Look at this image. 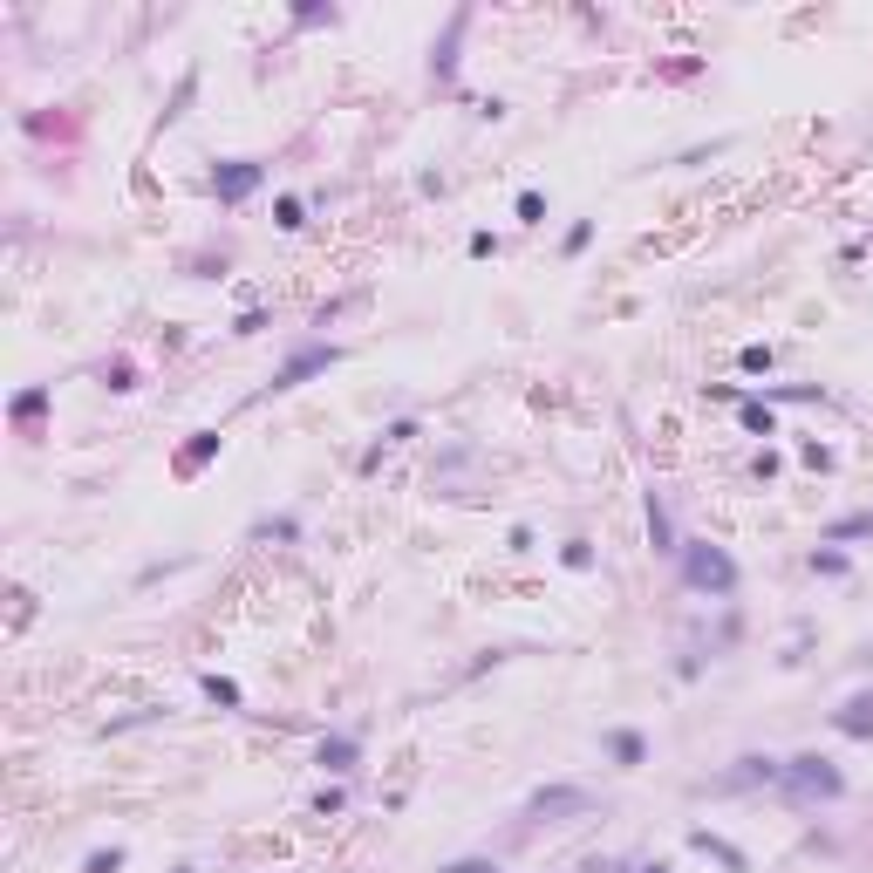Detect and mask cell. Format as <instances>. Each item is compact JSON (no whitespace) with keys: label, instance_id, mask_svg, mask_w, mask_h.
<instances>
[{"label":"cell","instance_id":"cell-1","mask_svg":"<svg viewBox=\"0 0 873 873\" xmlns=\"http://www.w3.org/2000/svg\"><path fill=\"white\" fill-rule=\"evenodd\" d=\"M778 785H785V798H792V805H826V798L846 792L839 764H833V758H819V751H805V758H785Z\"/></svg>","mask_w":873,"mask_h":873},{"label":"cell","instance_id":"cell-2","mask_svg":"<svg viewBox=\"0 0 873 873\" xmlns=\"http://www.w3.org/2000/svg\"><path fill=\"white\" fill-rule=\"evenodd\" d=\"M683 580L696 594H730V587H737V560H730L723 546H710V539H689L683 546Z\"/></svg>","mask_w":873,"mask_h":873},{"label":"cell","instance_id":"cell-3","mask_svg":"<svg viewBox=\"0 0 873 873\" xmlns=\"http://www.w3.org/2000/svg\"><path fill=\"white\" fill-rule=\"evenodd\" d=\"M587 812H594V792H587V785H546V792H532V819L567 826V819H587Z\"/></svg>","mask_w":873,"mask_h":873},{"label":"cell","instance_id":"cell-4","mask_svg":"<svg viewBox=\"0 0 873 873\" xmlns=\"http://www.w3.org/2000/svg\"><path fill=\"white\" fill-rule=\"evenodd\" d=\"M266 178V164H253V157H232V164H219L212 171V191H219V205H239V198H253Z\"/></svg>","mask_w":873,"mask_h":873},{"label":"cell","instance_id":"cell-5","mask_svg":"<svg viewBox=\"0 0 873 873\" xmlns=\"http://www.w3.org/2000/svg\"><path fill=\"white\" fill-rule=\"evenodd\" d=\"M833 730H846V737H873V689H860V696H846L833 710Z\"/></svg>","mask_w":873,"mask_h":873},{"label":"cell","instance_id":"cell-6","mask_svg":"<svg viewBox=\"0 0 873 873\" xmlns=\"http://www.w3.org/2000/svg\"><path fill=\"white\" fill-rule=\"evenodd\" d=\"M328 362H335V348H301V355H294V362H287V369L273 376V389H301V382H307V376H321Z\"/></svg>","mask_w":873,"mask_h":873},{"label":"cell","instance_id":"cell-7","mask_svg":"<svg viewBox=\"0 0 873 873\" xmlns=\"http://www.w3.org/2000/svg\"><path fill=\"white\" fill-rule=\"evenodd\" d=\"M689 846H696V853H710V860H723L730 873H751V860H744V853H737L730 839H717L710 826H696V833H689Z\"/></svg>","mask_w":873,"mask_h":873},{"label":"cell","instance_id":"cell-8","mask_svg":"<svg viewBox=\"0 0 873 873\" xmlns=\"http://www.w3.org/2000/svg\"><path fill=\"white\" fill-rule=\"evenodd\" d=\"M648 546H655V553H683V546H676V526H669V505L655 492H648Z\"/></svg>","mask_w":873,"mask_h":873},{"label":"cell","instance_id":"cell-9","mask_svg":"<svg viewBox=\"0 0 873 873\" xmlns=\"http://www.w3.org/2000/svg\"><path fill=\"white\" fill-rule=\"evenodd\" d=\"M778 771H785L778 758H737V771H730V785H778Z\"/></svg>","mask_w":873,"mask_h":873},{"label":"cell","instance_id":"cell-10","mask_svg":"<svg viewBox=\"0 0 873 873\" xmlns=\"http://www.w3.org/2000/svg\"><path fill=\"white\" fill-rule=\"evenodd\" d=\"M608 751H614V764H642V758H648V744L635 737V730H614V737H608Z\"/></svg>","mask_w":873,"mask_h":873},{"label":"cell","instance_id":"cell-11","mask_svg":"<svg viewBox=\"0 0 873 873\" xmlns=\"http://www.w3.org/2000/svg\"><path fill=\"white\" fill-rule=\"evenodd\" d=\"M737 417H744V430H751V437H778V417H771L764 403H737Z\"/></svg>","mask_w":873,"mask_h":873},{"label":"cell","instance_id":"cell-12","mask_svg":"<svg viewBox=\"0 0 873 873\" xmlns=\"http://www.w3.org/2000/svg\"><path fill=\"white\" fill-rule=\"evenodd\" d=\"M826 539H833V546H846V539H873V512H853V519H839Z\"/></svg>","mask_w":873,"mask_h":873},{"label":"cell","instance_id":"cell-13","mask_svg":"<svg viewBox=\"0 0 873 873\" xmlns=\"http://www.w3.org/2000/svg\"><path fill=\"white\" fill-rule=\"evenodd\" d=\"M212 451H219V430H198V444H191V451L178 457V471H198V464H205Z\"/></svg>","mask_w":873,"mask_h":873},{"label":"cell","instance_id":"cell-14","mask_svg":"<svg viewBox=\"0 0 873 873\" xmlns=\"http://www.w3.org/2000/svg\"><path fill=\"white\" fill-rule=\"evenodd\" d=\"M321 764H328V771H348V764H355V744H348V737L321 744Z\"/></svg>","mask_w":873,"mask_h":873},{"label":"cell","instance_id":"cell-15","mask_svg":"<svg viewBox=\"0 0 873 873\" xmlns=\"http://www.w3.org/2000/svg\"><path fill=\"white\" fill-rule=\"evenodd\" d=\"M273 219H280L287 232H301L307 226V205H301V198H280V205H273Z\"/></svg>","mask_w":873,"mask_h":873},{"label":"cell","instance_id":"cell-16","mask_svg":"<svg viewBox=\"0 0 873 873\" xmlns=\"http://www.w3.org/2000/svg\"><path fill=\"white\" fill-rule=\"evenodd\" d=\"M519 219H526V226L546 219V198H539V191H519Z\"/></svg>","mask_w":873,"mask_h":873},{"label":"cell","instance_id":"cell-17","mask_svg":"<svg viewBox=\"0 0 873 873\" xmlns=\"http://www.w3.org/2000/svg\"><path fill=\"white\" fill-rule=\"evenodd\" d=\"M205 696H212V703H239V683H226V676H205Z\"/></svg>","mask_w":873,"mask_h":873},{"label":"cell","instance_id":"cell-18","mask_svg":"<svg viewBox=\"0 0 873 873\" xmlns=\"http://www.w3.org/2000/svg\"><path fill=\"white\" fill-rule=\"evenodd\" d=\"M560 560H567V567H594V546H587V539H567V553H560Z\"/></svg>","mask_w":873,"mask_h":873},{"label":"cell","instance_id":"cell-19","mask_svg":"<svg viewBox=\"0 0 873 873\" xmlns=\"http://www.w3.org/2000/svg\"><path fill=\"white\" fill-rule=\"evenodd\" d=\"M737 362H744V369H751V376H764V369H771V348H744V355H737Z\"/></svg>","mask_w":873,"mask_h":873},{"label":"cell","instance_id":"cell-20","mask_svg":"<svg viewBox=\"0 0 873 873\" xmlns=\"http://www.w3.org/2000/svg\"><path fill=\"white\" fill-rule=\"evenodd\" d=\"M437 873H498L492 860H451V867H437Z\"/></svg>","mask_w":873,"mask_h":873},{"label":"cell","instance_id":"cell-21","mask_svg":"<svg viewBox=\"0 0 873 873\" xmlns=\"http://www.w3.org/2000/svg\"><path fill=\"white\" fill-rule=\"evenodd\" d=\"M116 867H123V853H116V846H110V853H96V860H89V873H116Z\"/></svg>","mask_w":873,"mask_h":873},{"label":"cell","instance_id":"cell-22","mask_svg":"<svg viewBox=\"0 0 873 873\" xmlns=\"http://www.w3.org/2000/svg\"><path fill=\"white\" fill-rule=\"evenodd\" d=\"M635 873H669V867H662V860H648V867H635Z\"/></svg>","mask_w":873,"mask_h":873}]
</instances>
